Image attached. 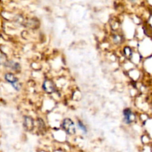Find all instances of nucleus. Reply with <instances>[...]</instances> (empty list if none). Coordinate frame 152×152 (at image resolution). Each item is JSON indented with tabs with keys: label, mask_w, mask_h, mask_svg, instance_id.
Instances as JSON below:
<instances>
[{
	"label": "nucleus",
	"mask_w": 152,
	"mask_h": 152,
	"mask_svg": "<svg viewBox=\"0 0 152 152\" xmlns=\"http://www.w3.org/2000/svg\"><path fill=\"white\" fill-rule=\"evenodd\" d=\"M62 129L68 134H74L76 132L75 125L71 119H65L62 122Z\"/></svg>",
	"instance_id": "nucleus-1"
},
{
	"label": "nucleus",
	"mask_w": 152,
	"mask_h": 152,
	"mask_svg": "<svg viewBox=\"0 0 152 152\" xmlns=\"http://www.w3.org/2000/svg\"><path fill=\"white\" fill-rule=\"evenodd\" d=\"M123 116H124L125 122L127 124H129L134 120V115L129 108H126L123 111Z\"/></svg>",
	"instance_id": "nucleus-2"
},
{
	"label": "nucleus",
	"mask_w": 152,
	"mask_h": 152,
	"mask_svg": "<svg viewBox=\"0 0 152 152\" xmlns=\"http://www.w3.org/2000/svg\"><path fill=\"white\" fill-rule=\"evenodd\" d=\"M43 88L47 93H53L55 91V87L53 83L50 80H46L43 83Z\"/></svg>",
	"instance_id": "nucleus-3"
},
{
	"label": "nucleus",
	"mask_w": 152,
	"mask_h": 152,
	"mask_svg": "<svg viewBox=\"0 0 152 152\" xmlns=\"http://www.w3.org/2000/svg\"><path fill=\"white\" fill-rule=\"evenodd\" d=\"M5 79L7 80V82L10 83L11 84H13V83H16V82H17V79H16V77H15L14 76H13L12 74H6Z\"/></svg>",
	"instance_id": "nucleus-4"
},
{
	"label": "nucleus",
	"mask_w": 152,
	"mask_h": 152,
	"mask_svg": "<svg viewBox=\"0 0 152 152\" xmlns=\"http://www.w3.org/2000/svg\"><path fill=\"white\" fill-rule=\"evenodd\" d=\"M8 66L10 67V68H11L13 70H17L19 68V65L18 63H16V62H8Z\"/></svg>",
	"instance_id": "nucleus-5"
},
{
	"label": "nucleus",
	"mask_w": 152,
	"mask_h": 152,
	"mask_svg": "<svg viewBox=\"0 0 152 152\" xmlns=\"http://www.w3.org/2000/svg\"><path fill=\"white\" fill-rule=\"evenodd\" d=\"M78 127L80 128V129H81V130L83 131L84 133H86V132H87V129H86V127L84 126V124H83L82 122L78 121Z\"/></svg>",
	"instance_id": "nucleus-6"
},
{
	"label": "nucleus",
	"mask_w": 152,
	"mask_h": 152,
	"mask_svg": "<svg viewBox=\"0 0 152 152\" xmlns=\"http://www.w3.org/2000/svg\"><path fill=\"white\" fill-rule=\"evenodd\" d=\"M124 52H125V53H126V56H132V50H131V48H129V47H126V48L124 49Z\"/></svg>",
	"instance_id": "nucleus-7"
},
{
	"label": "nucleus",
	"mask_w": 152,
	"mask_h": 152,
	"mask_svg": "<svg viewBox=\"0 0 152 152\" xmlns=\"http://www.w3.org/2000/svg\"><path fill=\"white\" fill-rule=\"evenodd\" d=\"M12 86H13V87L16 90L19 91V88H20V86H19V84L18 83V82H16V83H13V84H12Z\"/></svg>",
	"instance_id": "nucleus-8"
}]
</instances>
